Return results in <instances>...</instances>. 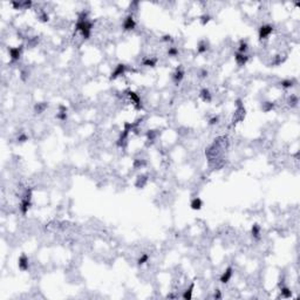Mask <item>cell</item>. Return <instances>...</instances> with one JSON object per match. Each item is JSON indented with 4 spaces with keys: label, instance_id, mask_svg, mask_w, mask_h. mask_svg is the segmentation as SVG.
Returning a JSON list of instances; mask_svg holds the SVG:
<instances>
[{
    "label": "cell",
    "instance_id": "cell-1",
    "mask_svg": "<svg viewBox=\"0 0 300 300\" xmlns=\"http://www.w3.org/2000/svg\"><path fill=\"white\" fill-rule=\"evenodd\" d=\"M273 32V26L271 25H264L259 28V39L260 40H264V39H267Z\"/></svg>",
    "mask_w": 300,
    "mask_h": 300
},
{
    "label": "cell",
    "instance_id": "cell-2",
    "mask_svg": "<svg viewBox=\"0 0 300 300\" xmlns=\"http://www.w3.org/2000/svg\"><path fill=\"white\" fill-rule=\"evenodd\" d=\"M21 47H12V48H9V56H11V60L13 61V62H15V61H18L19 59H20V56H21Z\"/></svg>",
    "mask_w": 300,
    "mask_h": 300
},
{
    "label": "cell",
    "instance_id": "cell-3",
    "mask_svg": "<svg viewBox=\"0 0 300 300\" xmlns=\"http://www.w3.org/2000/svg\"><path fill=\"white\" fill-rule=\"evenodd\" d=\"M135 26H136V23H135V19H134L133 15H128V17L124 19V21H123V28H124L126 31H131V29L135 28Z\"/></svg>",
    "mask_w": 300,
    "mask_h": 300
},
{
    "label": "cell",
    "instance_id": "cell-4",
    "mask_svg": "<svg viewBox=\"0 0 300 300\" xmlns=\"http://www.w3.org/2000/svg\"><path fill=\"white\" fill-rule=\"evenodd\" d=\"M18 266L21 271H27L28 270V266H29V259L26 254H21L20 258H19V261H18Z\"/></svg>",
    "mask_w": 300,
    "mask_h": 300
},
{
    "label": "cell",
    "instance_id": "cell-5",
    "mask_svg": "<svg viewBox=\"0 0 300 300\" xmlns=\"http://www.w3.org/2000/svg\"><path fill=\"white\" fill-rule=\"evenodd\" d=\"M234 60H236V64L238 66H244L246 65V62L249 61V56L246 54H242V53H236L234 54Z\"/></svg>",
    "mask_w": 300,
    "mask_h": 300
},
{
    "label": "cell",
    "instance_id": "cell-6",
    "mask_svg": "<svg viewBox=\"0 0 300 300\" xmlns=\"http://www.w3.org/2000/svg\"><path fill=\"white\" fill-rule=\"evenodd\" d=\"M232 276H233V269H232V267H228V269L223 272V274L220 276V282H222V284H228L231 280Z\"/></svg>",
    "mask_w": 300,
    "mask_h": 300
},
{
    "label": "cell",
    "instance_id": "cell-7",
    "mask_svg": "<svg viewBox=\"0 0 300 300\" xmlns=\"http://www.w3.org/2000/svg\"><path fill=\"white\" fill-rule=\"evenodd\" d=\"M124 72H126V65H123V64H120V65H117V66H116V68L114 69V72L112 73L110 80H115L116 77L121 76L122 74H124Z\"/></svg>",
    "mask_w": 300,
    "mask_h": 300
},
{
    "label": "cell",
    "instance_id": "cell-8",
    "mask_svg": "<svg viewBox=\"0 0 300 300\" xmlns=\"http://www.w3.org/2000/svg\"><path fill=\"white\" fill-rule=\"evenodd\" d=\"M183 77H184V70L182 69V68H177L176 72L174 73V75H172L174 82H175L176 85H178V83L183 80Z\"/></svg>",
    "mask_w": 300,
    "mask_h": 300
},
{
    "label": "cell",
    "instance_id": "cell-9",
    "mask_svg": "<svg viewBox=\"0 0 300 300\" xmlns=\"http://www.w3.org/2000/svg\"><path fill=\"white\" fill-rule=\"evenodd\" d=\"M128 95H129L131 102L136 106V108H141V97H139V95L134 92H129L128 93Z\"/></svg>",
    "mask_w": 300,
    "mask_h": 300
},
{
    "label": "cell",
    "instance_id": "cell-10",
    "mask_svg": "<svg viewBox=\"0 0 300 300\" xmlns=\"http://www.w3.org/2000/svg\"><path fill=\"white\" fill-rule=\"evenodd\" d=\"M191 209H193V210H199V209L203 207V201L199 198V197H196V198H193L192 201H191Z\"/></svg>",
    "mask_w": 300,
    "mask_h": 300
},
{
    "label": "cell",
    "instance_id": "cell-11",
    "mask_svg": "<svg viewBox=\"0 0 300 300\" xmlns=\"http://www.w3.org/2000/svg\"><path fill=\"white\" fill-rule=\"evenodd\" d=\"M201 96H202V99H203L205 102H210V101L212 100V95H211L210 91L207 89V88L202 89V92H201Z\"/></svg>",
    "mask_w": 300,
    "mask_h": 300
},
{
    "label": "cell",
    "instance_id": "cell-12",
    "mask_svg": "<svg viewBox=\"0 0 300 300\" xmlns=\"http://www.w3.org/2000/svg\"><path fill=\"white\" fill-rule=\"evenodd\" d=\"M193 287H195V284L192 282L191 285H190V287L186 290V291H184V293H183V299H185V300H188V299H191V297H192V291H193Z\"/></svg>",
    "mask_w": 300,
    "mask_h": 300
},
{
    "label": "cell",
    "instance_id": "cell-13",
    "mask_svg": "<svg viewBox=\"0 0 300 300\" xmlns=\"http://www.w3.org/2000/svg\"><path fill=\"white\" fill-rule=\"evenodd\" d=\"M247 49H249V45H247V42H246V41H244V40H242V41H240V44H239V47H238V53L246 54Z\"/></svg>",
    "mask_w": 300,
    "mask_h": 300
},
{
    "label": "cell",
    "instance_id": "cell-14",
    "mask_svg": "<svg viewBox=\"0 0 300 300\" xmlns=\"http://www.w3.org/2000/svg\"><path fill=\"white\" fill-rule=\"evenodd\" d=\"M260 226L258 225V224H254L253 226H252V236H253V238L255 239H259L260 238Z\"/></svg>",
    "mask_w": 300,
    "mask_h": 300
},
{
    "label": "cell",
    "instance_id": "cell-15",
    "mask_svg": "<svg viewBox=\"0 0 300 300\" xmlns=\"http://www.w3.org/2000/svg\"><path fill=\"white\" fill-rule=\"evenodd\" d=\"M148 260H149V254L143 253L139 259H137V264H139V266H142V265H144L145 263H148Z\"/></svg>",
    "mask_w": 300,
    "mask_h": 300
},
{
    "label": "cell",
    "instance_id": "cell-16",
    "mask_svg": "<svg viewBox=\"0 0 300 300\" xmlns=\"http://www.w3.org/2000/svg\"><path fill=\"white\" fill-rule=\"evenodd\" d=\"M280 292H281V297H284V298H290L292 296V292L288 287H281Z\"/></svg>",
    "mask_w": 300,
    "mask_h": 300
},
{
    "label": "cell",
    "instance_id": "cell-17",
    "mask_svg": "<svg viewBox=\"0 0 300 300\" xmlns=\"http://www.w3.org/2000/svg\"><path fill=\"white\" fill-rule=\"evenodd\" d=\"M156 62H157L156 59H147V60L143 61V65H144V66H148V67H155V66H156Z\"/></svg>",
    "mask_w": 300,
    "mask_h": 300
},
{
    "label": "cell",
    "instance_id": "cell-18",
    "mask_svg": "<svg viewBox=\"0 0 300 300\" xmlns=\"http://www.w3.org/2000/svg\"><path fill=\"white\" fill-rule=\"evenodd\" d=\"M280 86L284 88H291V87H293V81L292 80H282L280 82Z\"/></svg>",
    "mask_w": 300,
    "mask_h": 300
},
{
    "label": "cell",
    "instance_id": "cell-19",
    "mask_svg": "<svg viewBox=\"0 0 300 300\" xmlns=\"http://www.w3.org/2000/svg\"><path fill=\"white\" fill-rule=\"evenodd\" d=\"M46 108H47L46 103H38V104L35 106V109H36L38 114H41V113H44V110H45Z\"/></svg>",
    "mask_w": 300,
    "mask_h": 300
},
{
    "label": "cell",
    "instance_id": "cell-20",
    "mask_svg": "<svg viewBox=\"0 0 300 300\" xmlns=\"http://www.w3.org/2000/svg\"><path fill=\"white\" fill-rule=\"evenodd\" d=\"M207 49H208V45H207V42L205 41H202L201 44H199V46H198V53H204V52H207Z\"/></svg>",
    "mask_w": 300,
    "mask_h": 300
},
{
    "label": "cell",
    "instance_id": "cell-21",
    "mask_svg": "<svg viewBox=\"0 0 300 300\" xmlns=\"http://www.w3.org/2000/svg\"><path fill=\"white\" fill-rule=\"evenodd\" d=\"M168 54H169V56H176L178 54V49L175 48V47H171V48H169Z\"/></svg>",
    "mask_w": 300,
    "mask_h": 300
},
{
    "label": "cell",
    "instance_id": "cell-22",
    "mask_svg": "<svg viewBox=\"0 0 300 300\" xmlns=\"http://www.w3.org/2000/svg\"><path fill=\"white\" fill-rule=\"evenodd\" d=\"M264 106H266V107H264V112H270V110H272L273 107H274V104L271 103V102H266V103H264Z\"/></svg>",
    "mask_w": 300,
    "mask_h": 300
},
{
    "label": "cell",
    "instance_id": "cell-23",
    "mask_svg": "<svg viewBox=\"0 0 300 300\" xmlns=\"http://www.w3.org/2000/svg\"><path fill=\"white\" fill-rule=\"evenodd\" d=\"M209 20H210V17H209V15H203V17H202V23H203V25H205Z\"/></svg>",
    "mask_w": 300,
    "mask_h": 300
},
{
    "label": "cell",
    "instance_id": "cell-24",
    "mask_svg": "<svg viewBox=\"0 0 300 300\" xmlns=\"http://www.w3.org/2000/svg\"><path fill=\"white\" fill-rule=\"evenodd\" d=\"M215 298H216V299H220V298H222V296H220V291H219V290H217V291H216V293H215Z\"/></svg>",
    "mask_w": 300,
    "mask_h": 300
},
{
    "label": "cell",
    "instance_id": "cell-25",
    "mask_svg": "<svg viewBox=\"0 0 300 300\" xmlns=\"http://www.w3.org/2000/svg\"><path fill=\"white\" fill-rule=\"evenodd\" d=\"M18 139H19L20 142H25V141L27 139V136H26V135H21V136H19V137H18Z\"/></svg>",
    "mask_w": 300,
    "mask_h": 300
},
{
    "label": "cell",
    "instance_id": "cell-26",
    "mask_svg": "<svg viewBox=\"0 0 300 300\" xmlns=\"http://www.w3.org/2000/svg\"><path fill=\"white\" fill-rule=\"evenodd\" d=\"M217 121H218V117H213L210 120V124H215V123H217Z\"/></svg>",
    "mask_w": 300,
    "mask_h": 300
}]
</instances>
